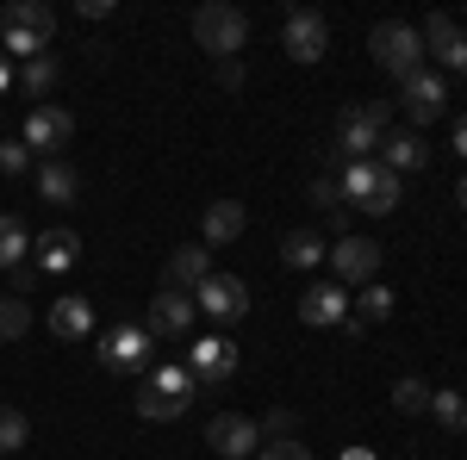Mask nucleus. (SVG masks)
Listing matches in <instances>:
<instances>
[{"label":"nucleus","mask_w":467,"mask_h":460,"mask_svg":"<svg viewBox=\"0 0 467 460\" xmlns=\"http://www.w3.org/2000/svg\"><path fill=\"white\" fill-rule=\"evenodd\" d=\"M213 281V249L206 243H187V249H175L169 255V268H162V286H175V292H200V286Z\"/></svg>","instance_id":"obj_17"},{"label":"nucleus","mask_w":467,"mask_h":460,"mask_svg":"<svg viewBox=\"0 0 467 460\" xmlns=\"http://www.w3.org/2000/svg\"><path fill=\"white\" fill-rule=\"evenodd\" d=\"M37 281H44V274H37L32 261H19V268H13V299H26V292H37Z\"/></svg>","instance_id":"obj_36"},{"label":"nucleus","mask_w":467,"mask_h":460,"mask_svg":"<svg viewBox=\"0 0 467 460\" xmlns=\"http://www.w3.org/2000/svg\"><path fill=\"white\" fill-rule=\"evenodd\" d=\"M37 193H44L50 206H69L75 193H81V175H75L63 156H50V162H37Z\"/></svg>","instance_id":"obj_23"},{"label":"nucleus","mask_w":467,"mask_h":460,"mask_svg":"<svg viewBox=\"0 0 467 460\" xmlns=\"http://www.w3.org/2000/svg\"><path fill=\"white\" fill-rule=\"evenodd\" d=\"M424 162H431V143L418 138V131H387L380 138V169L387 175H418Z\"/></svg>","instance_id":"obj_19"},{"label":"nucleus","mask_w":467,"mask_h":460,"mask_svg":"<svg viewBox=\"0 0 467 460\" xmlns=\"http://www.w3.org/2000/svg\"><path fill=\"white\" fill-rule=\"evenodd\" d=\"M255 460H312V448H306V442L293 435V442H275V448H262Z\"/></svg>","instance_id":"obj_35"},{"label":"nucleus","mask_w":467,"mask_h":460,"mask_svg":"<svg viewBox=\"0 0 467 460\" xmlns=\"http://www.w3.org/2000/svg\"><path fill=\"white\" fill-rule=\"evenodd\" d=\"M193 305H200L206 318H218V323H237L244 312H250V286L237 281V274H213V281L193 292Z\"/></svg>","instance_id":"obj_14"},{"label":"nucleus","mask_w":467,"mask_h":460,"mask_svg":"<svg viewBox=\"0 0 467 460\" xmlns=\"http://www.w3.org/2000/svg\"><path fill=\"white\" fill-rule=\"evenodd\" d=\"M13 81H19V75H13V63H6V50H0V94H6Z\"/></svg>","instance_id":"obj_39"},{"label":"nucleus","mask_w":467,"mask_h":460,"mask_svg":"<svg viewBox=\"0 0 467 460\" xmlns=\"http://www.w3.org/2000/svg\"><path fill=\"white\" fill-rule=\"evenodd\" d=\"M330 255V268H337V286H368V281H380V261H387V249L374 243V237H337V243L324 249Z\"/></svg>","instance_id":"obj_6"},{"label":"nucleus","mask_w":467,"mask_h":460,"mask_svg":"<svg viewBox=\"0 0 467 460\" xmlns=\"http://www.w3.org/2000/svg\"><path fill=\"white\" fill-rule=\"evenodd\" d=\"M218 87L237 94V87H244V63H218Z\"/></svg>","instance_id":"obj_37"},{"label":"nucleus","mask_w":467,"mask_h":460,"mask_svg":"<svg viewBox=\"0 0 467 460\" xmlns=\"http://www.w3.org/2000/svg\"><path fill=\"white\" fill-rule=\"evenodd\" d=\"M393 299H399L393 286L368 281V286H361V299H356V305H361V323H387V318H393Z\"/></svg>","instance_id":"obj_28"},{"label":"nucleus","mask_w":467,"mask_h":460,"mask_svg":"<svg viewBox=\"0 0 467 460\" xmlns=\"http://www.w3.org/2000/svg\"><path fill=\"white\" fill-rule=\"evenodd\" d=\"M455 199H462V212H467V175H462V187H455Z\"/></svg>","instance_id":"obj_40"},{"label":"nucleus","mask_w":467,"mask_h":460,"mask_svg":"<svg viewBox=\"0 0 467 460\" xmlns=\"http://www.w3.org/2000/svg\"><path fill=\"white\" fill-rule=\"evenodd\" d=\"M387 125H393V107H387V100L343 107V118H337V149H343L349 162H368V149H380V138H387Z\"/></svg>","instance_id":"obj_5"},{"label":"nucleus","mask_w":467,"mask_h":460,"mask_svg":"<svg viewBox=\"0 0 467 460\" xmlns=\"http://www.w3.org/2000/svg\"><path fill=\"white\" fill-rule=\"evenodd\" d=\"M69 138H75V118L63 107H50V100H37L32 112H26V149L32 156H57V149H69Z\"/></svg>","instance_id":"obj_9"},{"label":"nucleus","mask_w":467,"mask_h":460,"mask_svg":"<svg viewBox=\"0 0 467 460\" xmlns=\"http://www.w3.org/2000/svg\"><path fill=\"white\" fill-rule=\"evenodd\" d=\"M418 32H424V56H431V63H442V69H467V32L449 19V13H431Z\"/></svg>","instance_id":"obj_16"},{"label":"nucleus","mask_w":467,"mask_h":460,"mask_svg":"<svg viewBox=\"0 0 467 460\" xmlns=\"http://www.w3.org/2000/svg\"><path fill=\"white\" fill-rule=\"evenodd\" d=\"M206 448L224 460H255L262 455V429L244 417V411H218L213 424H206Z\"/></svg>","instance_id":"obj_8"},{"label":"nucleus","mask_w":467,"mask_h":460,"mask_svg":"<svg viewBox=\"0 0 467 460\" xmlns=\"http://www.w3.org/2000/svg\"><path fill=\"white\" fill-rule=\"evenodd\" d=\"M193 318H200V305H193L187 292H175V286H162V292L150 299L144 330H150V342H156V336H162V342H181V336L193 330Z\"/></svg>","instance_id":"obj_10"},{"label":"nucleus","mask_w":467,"mask_h":460,"mask_svg":"<svg viewBox=\"0 0 467 460\" xmlns=\"http://www.w3.org/2000/svg\"><path fill=\"white\" fill-rule=\"evenodd\" d=\"M26 169H32V149H26V138L0 143V175H26Z\"/></svg>","instance_id":"obj_33"},{"label":"nucleus","mask_w":467,"mask_h":460,"mask_svg":"<svg viewBox=\"0 0 467 460\" xmlns=\"http://www.w3.org/2000/svg\"><path fill=\"white\" fill-rule=\"evenodd\" d=\"M306 199H312L318 212H337V206H343V199H337V175H318L312 187H306Z\"/></svg>","instance_id":"obj_34"},{"label":"nucleus","mask_w":467,"mask_h":460,"mask_svg":"<svg viewBox=\"0 0 467 460\" xmlns=\"http://www.w3.org/2000/svg\"><path fill=\"white\" fill-rule=\"evenodd\" d=\"M399 107H405L411 125H431V118H442V107H449V81L436 69H418L411 81H399Z\"/></svg>","instance_id":"obj_12"},{"label":"nucleus","mask_w":467,"mask_h":460,"mask_svg":"<svg viewBox=\"0 0 467 460\" xmlns=\"http://www.w3.org/2000/svg\"><path fill=\"white\" fill-rule=\"evenodd\" d=\"M32 442V424H26V411L19 404H0V455H19Z\"/></svg>","instance_id":"obj_26"},{"label":"nucleus","mask_w":467,"mask_h":460,"mask_svg":"<svg viewBox=\"0 0 467 460\" xmlns=\"http://www.w3.org/2000/svg\"><path fill=\"white\" fill-rule=\"evenodd\" d=\"M281 44H287L293 63H318L324 50H330V26H324V13H312V6H293L287 26H281Z\"/></svg>","instance_id":"obj_11"},{"label":"nucleus","mask_w":467,"mask_h":460,"mask_svg":"<svg viewBox=\"0 0 467 460\" xmlns=\"http://www.w3.org/2000/svg\"><path fill=\"white\" fill-rule=\"evenodd\" d=\"M244 224H250V212H244L237 199H213V206H206V218H200V243H206V249L237 243V237H244Z\"/></svg>","instance_id":"obj_20"},{"label":"nucleus","mask_w":467,"mask_h":460,"mask_svg":"<svg viewBox=\"0 0 467 460\" xmlns=\"http://www.w3.org/2000/svg\"><path fill=\"white\" fill-rule=\"evenodd\" d=\"M193 44L213 50L218 63H237V50L250 44V19H244L231 0H206V6L193 13Z\"/></svg>","instance_id":"obj_2"},{"label":"nucleus","mask_w":467,"mask_h":460,"mask_svg":"<svg viewBox=\"0 0 467 460\" xmlns=\"http://www.w3.org/2000/svg\"><path fill=\"white\" fill-rule=\"evenodd\" d=\"M455 156L467 162V118H455Z\"/></svg>","instance_id":"obj_38"},{"label":"nucleus","mask_w":467,"mask_h":460,"mask_svg":"<svg viewBox=\"0 0 467 460\" xmlns=\"http://www.w3.org/2000/svg\"><path fill=\"white\" fill-rule=\"evenodd\" d=\"M193 373L187 367H150V380H144V392H138V417L144 424H175L181 411L193 404Z\"/></svg>","instance_id":"obj_4"},{"label":"nucleus","mask_w":467,"mask_h":460,"mask_svg":"<svg viewBox=\"0 0 467 460\" xmlns=\"http://www.w3.org/2000/svg\"><path fill=\"white\" fill-rule=\"evenodd\" d=\"M368 50H374V63L399 81H411V75L424 69V32L418 26H405V19H380L374 32H368Z\"/></svg>","instance_id":"obj_3"},{"label":"nucleus","mask_w":467,"mask_h":460,"mask_svg":"<svg viewBox=\"0 0 467 460\" xmlns=\"http://www.w3.org/2000/svg\"><path fill=\"white\" fill-rule=\"evenodd\" d=\"M26 330H32V305L6 292V299H0V342H19Z\"/></svg>","instance_id":"obj_29"},{"label":"nucleus","mask_w":467,"mask_h":460,"mask_svg":"<svg viewBox=\"0 0 467 460\" xmlns=\"http://www.w3.org/2000/svg\"><path fill=\"white\" fill-rule=\"evenodd\" d=\"M100 367L107 373H150V330L144 323H119V330H107L100 336Z\"/></svg>","instance_id":"obj_7"},{"label":"nucleus","mask_w":467,"mask_h":460,"mask_svg":"<svg viewBox=\"0 0 467 460\" xmlns=\"http://www.w3.org/2000/svg\"><path fill=\"white\" fill-rule=\"evenodd\" d=\"M26 249H32V230H26V218L0 212V274H13V268L26 261Z\"/></svg>","instance_id":"obj_24"},{"label":"nucleus","mask_w":467,"mask_h":460,"mask_svg":"<svg viewBox=\"0 0 467 460\" xmlns=\"http://www.w3.org/2000/svg\"><path fill=\"white\" fill-rule=\"evenodd\" d=\"M0 32H26V37H57V6H44V0H6L0 6Z\"/></svg>","instance_id":"obj_18"},{"label":"nucleus","mask_w":467,"mask_h":460,"mask_svg":"<svg viewBox=\"0 0 467 460\" xmlns=\"http://www.w3.org/2000/svg\"><path fill=\"white\" fill-rule=\"evenodd\" d=\"M393 404H399V411H405V417H418V411H431V386L405 373V380H399V386H393Z\"/></svg>","instance_id":"obj_32"},{"label":"nucleus","mask_w":467,"mask_h":460,"mask_svg":"<svg viewBox=\"0 0 467 460\" xmlns=\"http://www.w3.org/2000/svg\"><path fill=\"white\" fill-rule=\"evenodd\" d=\"M299 323H312V330L349 323V286H337V281L306 286V292H299Z\"/></svg>","instance_id":"obj_15"},{"label":"nucleus","mask_w":467,"mask_h":460,"mask_svg":"<svg viewBox=\"0 0 467 460\" xmlns=\"http://www.w3.org/2000/svg\"><path fill=\"white\" fill-rule=\"evenodd\" d=\"M337 199L361 206L368 218H387L399 199H405V187H399V175H387L380 162H343V175H337Z\"/></svg>","instance_id":"obj_1"},{"label":"nucleus","mask_w":467,"mask_h":460,"mask_svg":"<svg viewBox=\"0 0 467 460\" xmlns=\"http://www.w3.org/2000/svg\"><path fill=\"white\" fill-rule=\"evenodd\" d=\"M19 87H26V94H50V87H57V56H50V50L32 56V63L19 69Z\"/></svg>","instance_id":"obj_30"},{"label":"nucleus","mask_w":467,"mask_h":460,"mask_svg":"<svg viewBox=\"0 0 467 460\" xmlns=\"http://www.w3.org/2000/svg\"><path fill=\"white\" fill-rule=\"evenodd\" d=\"M37 274H63V268H75V261H81V237H75V230H44V237H37Z\"/></svg>","instance_id":"obj_22"},{"label":"nucleus","mask_w":467,"mask_h":460,"mask_svg":"<svg viewBox=\"0 0 467 460\" xmlns=\"http://www.w3.org/2000/svg\"><path fill=\"white\" fill-rule=\"evenodd\" d=\"M262 442H268V448H275V442H293V435H299V417H293L287 404H275V411H268V417H262Z\"/></svg>","instance_id":"obj_31"},{"label":"nucleus","mask_w":467,"mask_h":460,"mask_svg":"<svg viewBox=\"0 0 467 460\" xmlns=\"http://www.w3.org/2000/svg\"><path fill=\"white\" fill-rule=\"evenodd\" d=\"M431 417L442 429H467V392H455V386H449V392H431Z\"/></svg>","instance_id":"obj_27"},{"label":"nucleus","mask_w":467,"mask_h":460,"mask_svg":"<svg viewBox=\"0 0 467 460\" xmlns=\"http://www.w3.org/2000/svg\"><path fill=\"white\" fill-rule=\"evenodd\" d=\"M94 330V305L81 299V292H63V299H50V336H63V342H81Z\"/></svg>","instance_id":"obj_21"},{"label":"nucleus","mask_w":467,"mask_h":460,"mask_svg":"<svg viewBox=\"0 0 467 460\" xmlns=\"http://www.w3.org/2000/svg\"><path fill=\"white\" fill-rule=\"evenodd\" d=\"M193 380H206V386H218V380H231L237 373V342L231 336H200V342H187V361H181Z\"/></svg>","instance_id":"obj_13"},{"label":"nucleus","mask_w":467,"mask_h":460,"mask_svg":"<svg viewBox=\"0 0 467 460\" xmlns=\"http://www.w3.org/2000/svg\"><path fill=\"white\" fill-rule=\"evenodd\" d=\"M281 261H287V268H318L324 261V237L318 230H293L287 243H281Z\"/></svg>","instance_id":"obj_25"}]
</instances>
